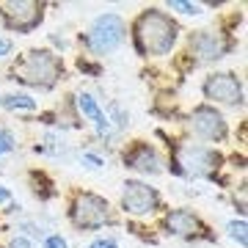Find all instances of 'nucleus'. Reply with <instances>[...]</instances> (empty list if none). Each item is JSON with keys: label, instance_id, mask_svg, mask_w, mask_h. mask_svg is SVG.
<instances>
[{"label": "nucleus", "instance_id": "1", "mask_svg": "<svg viewBox=\"0 0 248 248\" xmlns=\"http://www.w3.org/2000/svg\"><path fill=\"white\" fill-rule=\"evenodd\" d=\"M135 39H138V47L141 53L146 55H166L177 42V25L171 22L163 11L149 9L138 17V25H135Z\"/></svg>", "mask_w": 248, "mask_h": 248}, {"label": "nucleus", "instance_id": "2", "mask_svg": "<svg viewBox=\"0 0 248 248\" xmlns=\"http://www.w3.org/2000/svg\"><path fill=\"white\" fill-rule=\"evenodd\" d=\"M19 83L25 86H39V89H50L55 86V80L63 75V63L58 61V55L50 50H31L22 61L14 66Z\"/></svg>", "mask_w": 248, "mask_h": 248}, {"label": "nucleus", "instance_id": "3", "mask_svg": "<svg viewBox=\"0 0 248 248\" xmlns=\"http://www.w3.org/2000/svg\"><path fill=\"white\" fill-rule=\"evenodd\" d=\"M177 166L179 174L185 177H210L218 163H221V155L215 149H207V146H199V143H182L177 146Z\"/></svg>", "mask_w": 248, "mask_h": 248}, {"label": "nucleus", "instance_id": "4", "mask_svg": "<svg viewBox=\"0 0 248 248\" xmlns=\"http://www.w3.org/2000/svg\"><path fill=\"white\" fill-rule=\"evenodd\" d=\"M89 50L94 55H105V53H113L116 47L124 42V22L122 17L116 14H102V17L94 19V25L89 31Z\"/></svg>", "mask_w": 248, "mask_h": 248}, {"label": "nucleus", "instance_id": "5", "mask_svg": "<svg viewBox=\"0 0 248 248\" xmlns=\"http://www.w3.org/2000/svg\"><path fill=\"white\" fill-rule=\"evenodd\" d=\"M72 218L80 229H99L110 221V213H108V202L99 199L94 193H83L75 199V207H72Z\"/></svg>", "mask_w": 248, "mask_h": 248}, {"label": "nucleus", "instance_id": "6", "mask_svg": "<svg viewBox=\"0 0 248 248\" xmlns=\"http://www.w3.org/2000/svg\"><path fill=\"white\" fill-rule=\"evenodd\" d=\"M157 204H160V196H157L155 187L143 185L138 179H127V182H124L122 207L130 215H149V213L157 210Z\"/></svg>", "mask_w": 248, "mask_h": 248}, {"label": "nucleus", "instance_id": "7", "mask_svg": "<svg viewBox=\"0 0 248 248\" xmlns=\"http://www.w3.org/2000/svg\"><path fill=\"white\" fill-rule=\"evenodd\" d=\"M204 94H207V99H215V102H223V105L243 102V86H240L237 75H232V72L210 75L204 80Z\"/></svg>", "mask_w": 248, "mask_h": 248}, {"label": "nucleus", "instance_id": "8", "mask_svg": "<svg viewBox=\"0 0 248 248\" xmlns=\"http://www.w3.org/2000/svg\"><path fill=\"white\" fill-rule=\"evenodd\" d=\"M190 130L199 138H204V141H221V138H226V122L210 105L196 108L193 113H190Z\"/></svg>", "mask_w": 248, "mask_h": 248}, {"label": "nucleus", "instance_id": "9", "mask_svg": "<svg viewBox=\"0 0 248 248\" xmlns=\"http://www.w3.org/2000/svg\"><path fill=\"white\" fill-rule=\"evenodd\" d=\"M0 9L9 19V28H17V31H31L42 19V3H33V0H11V3H3Z\"/></svg>", "mask_w": 248, "mask_h": 248}, {"label": "nucleus", "instance_id": "10", "mask_svg": "<svg viewBox=\"0 0 248 248\" xmlns=\"http://www.w3.org/2000/svg\"><path fill=\"white\" fill-rule=\"evenodd\" d=\"M190 50H193V55L199 61H218L226 53V45L213 31H199V33L190 36Z\"/></svg>", "mask_w": 248, "mask_h": 248}, {"label": "nucleus", "instance_id": "11", "mask_svg": "<svg viewBox=\"0 0 248 248\" xmlns=\"http://www.w3.org/2000/svg\"><path fill=\"white\" fill-rule=\"evenodd\" d=\"M78 108H80V113L86 116L89 122H94V127H97L99 135H110V119L102 113V108L97 105V99L91 97V94L80 91L78 94Z\"/></svg>", "mask_w": 248, "mask_h": 248}, {"label": "nucleus", "instance_id": "12", "mask_svg": "<svg viewBox=\"0 0 248 248\" xmlns=\"http://www.w3.org/2000/svg\"><path fill=\"white\" fill-rule=\"evenodd\" d=\"M124 160L130 163V169L143 171V174H160L163 171V163H160L157 152L152 149V146H146V143H141L138 149H133Z\"/></svg>", "mask_w": 248, "mask_h": 248}, {"label": "nucleus", "instance_id": "13", "mask_svg": "<svg viewBox=\"0 0 248 248\" xmlns=\"http://www.w3.org/2000/svg\"><path fill=\"white\" fill-rule=\"evenodd\" d=\"M166 226H169L171 234H179V237H190V234H199L202 232V221L193 213H187V210H174V213H169Z\"/></svg>", "mask_w": 248, "mask_h": 248}, {"label": "nucleus", "instance_id": "14", "mask_svg": "<svg viewBox=\"0 0 248 248\" xmlns=\"http://www.w3.org/2000/svg\"><path fill=\"white\" fill-rule=\"evenodd\" d=\"M0 105L6 110H33L36 108V99L28 97V94H6L0 99Z\"/></svg>", "mask_w": 248, "mask_h": 248}, {"label": "nucleus", "instance_id": "15", "mask_svg": "<svg viewBox=\"0 0 248 248\" xmlns=\"http://www.w3.org/2000/svg\"><path fill=\"white\" fill-rule=\"evenodd\" d=\"M229 237L232 240H237L240 243V248H246V221L240 218V221H229Z\"/></svg>", "mask_w": 248, "mask_h": 248}, {"label": "nucleus", "instance_id": "16", "mask_svg": "<svg viewBox=\"0 0 248 248\" xmlns=\"http://www.w3.org/2000/svg\"><path fill=\"white\" fill-rule=\"evenodd\" d=\"M169 9H174V11H179V14H202V6L199 3H182V0H171L169 3Z\"/></svg>", "mask_w": 248, "mask_h": 248}, {"label": "nucleus", "instance_id": "17", "mask_svg": "<svg viewBox=\"0 0 248 248\" xmlns=\"http://www.w3.org/2000/svg\"><path fill=\"white\" fill-rule=\"evenodd\" d=\"M19 229L25 232V234H31V237H39V240H45V237H47L45 229H42V226H36L33 221H22V223H19Z\"/></svg>", "mask_w": 248, "mask_h": 248}, {"label": "nucleus", "instance_id": "18", "mask_svg": "<svg viewBox=\"0 0 248 248\" xmlns=\"http://www.w3.org/2000/svg\"><path fill=\"white\" fill-rule=\"evenodd\" d=\"M110 113H113L116 127H127V124H130V116H127L122 108H119V102H110Z\"/></svg>", "mask_w": 248, "mask_h": 248}, {"label": "nucleus", "instance_id": "19", "mask_svg": "<svg viewBox=\"0 0 248 248\" xmlns=\"http://www.w3.org/2000/svg\"><path fill=\"white\" fill-rule=\"evenodd\" d=\"M11 149H14V135L0 127V155H9Z\"/></svg>", "mask_w": 248, "mask_h": 248}, {"label": "nucleus", "instance_id": "20", "mask_svg": "<svg viewBox=\"0 0 248 248\" xmlns=\"http://www.w3.org/2000/svg\"><path fill=\"white\" fill-rule=\"evenodd\" d=\"M45 248H69L66 246V240L61 234H47L45 237Z\"/></svg>", "mask_w": 248, "mask_h": 248}, {"label": "nucleus", "instance_id": "21", "mask_svg": "<svg viewBox=\"0 0 248 248\" xmlns=\"http://www.w3.org/2000/svg\"><path fill=\"white\" fill-rule=\"evenodd\" d=\"M83 166H89V169H102L105 163H102V157H97V155H83Z\"/></svg>", "mask_w": 248, "mask_h": 248}, {"label": "nucleus", "instance_id": "22", "mask_svg": "<svg viewBox=\"0 0 248 248\" xmlns=\"http://www.w3.org/2000/svg\"><path fill=\"white\" fill-rule=\"evenodd\" d=\"M89 248H119V246H116L113 237H99V240H94Z\"/></svg>", "mask_w": 248, "mask_h": 248}, {"label": "nucleus", "instance_id": "23", "mask_svg": "<svg viewBox=\"0 0 248 248\" xmlns=\"http://www.w3.org/2000/svg\"><path fill=\"white\" fill-rule=\"evenodd\" d=\"M11 47H14V45H11L9 39H0V58H6V55L11 53Z\"/></svg>", "mask_w": 248, "mask_h": 248}, {"label": "nucleus", "instance_id": "24", "mask_svg": "<svg viewBox=\"0 0 248 248\" xmlns=\"http://www.w3.org/2000/svg\"><path fill=\"white\" fill-rule=\"evenodd\" d=\"M11 248H33V246H31V240H25V237H14L11 240Z\"/></svg>", "mask_w": 248, "mask_h": 248}, {"label": "nucleus", "instance_id": "25", "mask_svg": "<svg viewBox=\"0 0 248 248\" xmlns=\"http://www.w3.org/2000/svg\"><path fill=\"white\" fill-rule=\"evenodd\" d=\"M9 199H11V193L6 190V187H0V204H3V202H9Z\"/></svg>", "mask_w": 248, "mask_h": 248}]
</instances>
